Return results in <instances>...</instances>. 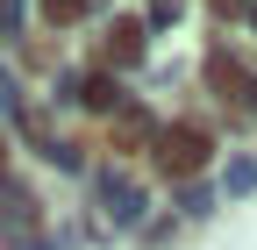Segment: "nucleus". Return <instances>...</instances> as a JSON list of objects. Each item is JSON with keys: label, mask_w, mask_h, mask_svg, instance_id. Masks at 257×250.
<instances>
[{"label": "nucleus", "mask_w": 257, "mask_h": 250, "mask_svg": "<svg viewBox=\"0 0 257 250\" xmlns=\"http://www.w3.org/2000/svg\"><path fill=\"white\" fill-rule=\"evenodd\" d=\"M79 93H86V107H114V79H100V72H93Z\"/></svg>", "instance_id": "4"}, {"label": "nucleus", "mask_w": 257, "mask_h": 250, "mask_svg": "<svg viewBox=\"0 0 257 250\" xmlns=\"http://www.w3.org/2000/svg\"><path fill=\"white\" fill-rule=\"evenodd\" d=\"M100 57H107V65H136V57H143V22H136V15L114 22V29H107V43H100Z\"/></svg>", "instance_id": "2"}, {"label": "nucleus", "mask_w": 257, "mask_h": 250, "mask_svg": "<svg viewBox=\"0 0 257 250\" xmlns=\"http://www.w3.org/2000/svg\"><path fill=\"white\" fill-rule=\"evenodd\" d=\"M214 8H221V15H236V0H214Z\"/></svg>", "instance_id": "6"}, {"label": "nucleus", "mask_w": 257, "mask_h": 250, "mask_svg": "<svg viewBox=\"0 0 257 250\" xmlns=\"http://www.w3.org/2000/svg\"><path fill=\"white\" fill-rule=\"evenodd\" d=\"M207 86L221 93V100H243V93H250V79H243V65H236L229 50H214V65H207Z\"/></svg>", "instance_id": "3"}, {"label": "nucleus", "mask_w": 257, "mask_h": 250, "mask_svg": "<svg viewBox=\"0 0 257 250\" xmlns=\"http://www.w3.org/2000/svg\"><path fill=\"white\" fill-rule=\"evenodd\" d=\"M207 158H214V136L200 129V121H172V129H157V172H165V179L207 172Z\"/></svg>", "instance_id": "1"}, {"label": "nucleus", "mask_w": 257, "mask_h": 250, "mask_svg": "<svg viewBox=\"0 0 257 250\" xmlns=\"http://www.w3.org/2000/svg\"><path fill=\"white\" fill-rule=\"evenodd\" d=\"M43 15H50V22H79V15H86V0H43Z\"/></svg>", "instance_id": "5"}]
</instances>
